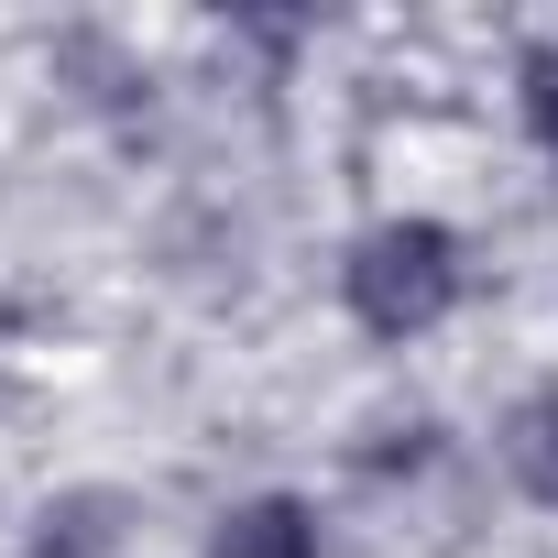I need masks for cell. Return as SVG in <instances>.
<instances>
[{"instance_id": "3", "label": "cell", "mask_w": 558, "mask_h": 558, "mask_svg": "<svg viewBox=\"0 0 558 558\" xmlns=\"http://www.w3.org/2000/svg\"><path fill=\"white\" fill-rule=\"evenodd\" d=\"M504 460H514V482H525L536 504H558V395H525V405H514Z\"/></svg>"}, {"instance_id": "1", "label": "cell", "mask_w": 558, "mask_h": 558, "mask_svg": "<svg viewBox=\"0 0 558 558\" xmlns=\"http://www.w3.org/2000/svg\"><path fill=\"white\" fill-rule=\"evenodd\" d=\"M449 296H460V241L438 219H384V230L351 241V318L362 329L416 340V329L449 318Z\"/></svg>"}, {"instance_id": "2", "label": "cell", "mask_w": 558, "mask_h": 558, "mask_svg": "<svg viewBox=\"0 0 558 558\" xmlns=\"http://www.w3.org/2000/svg\"><path fill=\"white\" fill-rule=\"evenodd\" d=\"M208 558H318V525H307V504L263 493V504H241V514L208 536Z\"/></svg>"}]
</instances>
